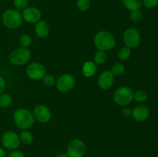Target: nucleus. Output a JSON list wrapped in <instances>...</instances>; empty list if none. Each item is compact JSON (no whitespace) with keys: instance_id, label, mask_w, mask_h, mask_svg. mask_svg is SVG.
Masks as SVG:
<instances>
[{"instance_id":"nucleus-1","label":"nucleus","mask_w":158,"mask_h":157,"mask_svg":"<svg viewBox=\"0 0 158 157\" xmlns=\"http://www.w3.org/2000/svg\"><path fill=\"white\" fill-rule=\"evenodd\" d=\"M13 120L17 128L22 130H27L33 126L35 122L32 112L25 108H19L14 112Z\"/></svg>"},{"instance_id":"nucleus-2","label":"nucleus","mask_w":158,"mask_h":157,"mask_svg":"<svg viewBox=\"0 0 158 157\" xmlns=\"http://www.w3.org/2000/svg\"><path fill=\"white\" fill-rule=\"evenodd\" d=\"M94 46L98 50L106 52L114 49L116 45V39L115 37L110 32L100 31L94 36Z\"/></svg>"},{"instance_id":"nucleus-3","label":"nucleus","mask_w":158,"mask_h":157,"mask_svg":"<svg viewBox=\"0 0 158 157\" xmlns=\"http://www.w3.org/2000/svg\"><path fill=\"white\" fill-rule=\"evenodd\" d=\"M23 16L19 11L15 9H9L3 12L2 21L3 25L9 29H17L23 23Z\"/></svg>"},{"instance_id":"nucleus-4","label":"nucleus","mask_w":158,"mask_h":157,"mask_svg":"<svg viewBox=\"0 0 158 157\" xmlns=\"http://www.w3.org/2000/svg\"><path fill=\"white\" fill-rule=\"evenodd\" d=\"M113 99L114 103L118 106H127L134 99V91L127 86H122L114 92Z\"/></svg>"},{"instance_id":"nucleus-5","label":"nucleus","mask_w":158,"mask_h":157,"mask_svg":"<svg viewBox=\"0 0 158 157\" xmlns=\"http://www.w3.org/2000/svg\"><path fill=\"white\" fill-rule=\"evenodd\" d=\"M31 58V52L28 48L19 47L14 49L9 57V62L15 66L26 64Z\"/></svg>"},{"instance_id":"nucleus-6","label":"nucleus","mask_w":158,"mask_h":157,"mask_svg":"<svg viewBox=\"0 0 158 157\" xmlns=\"http://www.w3.org/2000/svg\"><path fill=\"white\" fill-rule=\"evenodd\" d=\"M86 146L80 139H74L68 145L66 155L68 157H83L86 154Z\"/></svg>"},{"instance_id":"nucleus-7","label":"nucleus","mask_w":158,"mask_h":157,"mask_svg":"<svg viewBox=\"0 0 158 157\" xmlns=\"http://www.w3.org/2000/svg\"><path fill=\"white\" fill-rule=\"evenodd\" d=\"M19 135L14 131H7L2 136V144L6 149L15 150L20 146Z\"/></svg>"},{"instance_id":"nucleus-8","label":"nucleus","mask_w":158,"mask_h":157,"mask_svg":"<svg viewBox=\"0 0 158 157\" xmlns=\"http://www.w3.org/2000/svg\"><path fill=\"white\" fill-rule=\"evenodd\" d=\"M140 34L135 28H128L123 32V39L125 46L130 49H134L137 47L140 43Z\"/></svg>"},{"instance_id":"nucleus-9","label":"nucleus","mask_w":158,"mask_h":157,"mask_svg":"<svg viewBox=\"0 0 158 157\" xmlns=\"http://www.w3.org/2000/svg\"><path fill=\"white\" fill-rule=\"evenodd\" d=\"M76 85V79L71 74H63L57 78L56 86L60 92H68L72 90Z\"/></svg>"},{"instance_id":"nucleus-10","label":"nucleus","mask_w":158,"mask_h":157,"mask_svg":"<svg viewBox=\"0 0 158 157\" xmlns=\"http://www.w3.org/2000/svg\"><path fill=\"white\" fill-rule=\"evenodd\" d=\"M26 72L27 76L34 81L43 79L46 75V69L44 66L40 62H32L26 67Z\"/></svg>"},{"instance_id":"nucleus-11","label":"nucleus","mask_w":158,"mask_h":157,"mask_svg":"<svg viewBox=\"0 0 158 157\" xmlns=\"http://www.w3.org/2000/svg\"><path fill=\"white\" fill-rule=\"evenodd\" d=\"M34 119L41 123H46L50 120L51 112L49 108L45 105H37L32 112Z\"/></svg>"},{"instance_id":"nucleus-12","label":"nucleus","mask_w":158,"mask_h":157,"mask_svg":"<svg viewBox=\"0 0 158 157\" xmlns=\"http://www.w3.org/2000/svg\"><path fill=\"white\" fill-rule=\"evenodd\" d=\"M23 19L28 23H36L41 20L42 12L35 6H28L23 11Z\"/></svg>"},{"instance_id":"nucleus-13","label":"nucleus","mask_w":158,"mask_h":157,"mask_svg":"<svg viewBox=\"0 0 158 157\" xmlns=\"http://www.w3.org/2000/svg\"><path fill=\"white\" fill-rule=\"evenodd\" d=\"M114 75L110 70H105L100 74L97 80L99 87L103 90L110 89L114 83Z\"/></svg>"},{"instance_id":"nucleus-14","label":"nucleus","mask_w":158,"mask_h":157,"mask_svg":"<svg viewBox=\"0 0 158 157\" xmlns=\"http://www.w3.org/2000/svg\"><path fill=\"white\" fill-rule=\"evenodd\" d=\"M150 110L148 106L139 105L132 109V117L137 122H143L149 117Z\"/></svg>"},{"instance_id":"nucleus-15","label":"nucleus","mask_w":158,"mask_h":157,"mask_svg":"<svg viewBox=\"0 0 158 157\" xmlns=\"http://www.w3.org/2000/svg\"><path fill=\"white\" fill-rule=\"evenodd\" d=\"M49 25L46 20L41 19L35 23V32L38 38H46L49 33Z\"/></svg>"},{"instance_id":"nucleus-16","label":"nucleus","mask_w":158,"mask_h":157,"mask_svg":"<svg viewBox=\"0 0 158 157\" xmlns=\"http://www.w3.org/2000/svg\"><path fill=\"white\" fill-rule=\"evenodd\" d=\"M97 71V66L94 62L86 61L83 63L82 67V72L85 77H92L96 74Z\"/></svg>"},{"instance_id":"nucleus-17","label":"nucleus","mask_w":158,"mask_h":157,"mask_svg":"<svg viewBox=\"0 0 158 157\" xmlns=\"http://www.w3.org/2000/svg\"><path fill=\"white\" fill-rule=\"evenodd\" d=\"M122 2L123 6L131 12L140 10L143 6L142 0H122Z\"/></svg>"},{"instance_id":"nucleus-18","label":"nucleus","mask_w":158,"mask_h":157,"mask_svg":"<svg viewBox=\"0 0 158 157\" xmlns=\"http://www.w3.org/2000/svg\"><path fill=\"white\" fill-rule=\"evenodd\" d=\"M20 142L25 145H30L33 142L34 136L31 132L28 130H23L19 135Z\"/></svg>"},{"instance_id":"nucleus-19","label":"nucleus","mask_w":158,"mask_h":157,"mask_svg":"<svg viewBox=\"0 0 158 157\" xmlns=\"http://www.w3.org/2000/svg\"><path fill=\"white\" fill-rule=\"evenodd\" d=\"M131 55V49L128 48L127 46H123V47L120 48V50L118 51L117 53V56L118 58L121 61H126L130 58Z\"/></svg>"},{"instance_id":"nucleus-20","label":"nucleus","mask_w":158,"mask_h":157,"mask_svg":"<svg viewBox=\"0 0 158 157\" xmlns=\"http://www.w3.org/2000/svg\"><path fill=\"white\" fill-rule=\"evenodd\" d=\"M12 97L8 93L0 94V108H7L12 104Z\"/></svg>"},{"instance_id":"nucleus-21","label":"nucleus","mask_w":158,"mask_h":157,"mask_svg":"<svg viewBox=\"0 0 158 157\" xmlns=\"http://www.w3.org/2000/svg\"><path fill=\"white\" fill-rule=\"evenodd\" d=\"M94 62L97 65H102L103 63L106 62V58H107V55H106V52L103 51L98 50L94 55Z\"/></svg>"},{"instance_id":"nucleus-22","label":"nucleus","mask_w":158,"mask_h":157,"mask_svg":"<svg viewBox=\"0 0 158 157\" xmlns=\"http://www.w3.org/2000/svg\"><path fill=\"white\" fill-rule=\"evenodd\" d=\"M110 71L114 76H118V75H122L125 72V66L123 63H115L111 67Z\"/></svg>"},{"instance_id":"nucleus-23","label":"nucleus","mask_w":158,"mask_h":157,"mask_svg":"<svg viewBox=\"0 0 158 157\" xmlns=\"http://www.w3.org/2000/svg\"><path fill=\"white\" fill-rule=\"evenodd\" d=\"M148 97V93L143 90H137L134 92V99L137 103H144Z\"/></svg>"},{"instance_id":"nucleus-24","label":"nucleus","mask_w":158,"mask_h":157,"mask_svg":"<svg viewBox=\"0 0 158 157\" xmlns=\"http://www.w3.org/2000/svg\"><path fill=\"white\" fill-rule=\"evenodd\" d=\"M90 6V0H77V8L80 12H86L89 10Z\"/></svg>"},{"instance_id":"nucleus-25","label":"nucleus","mask_w":158,"mask_h":157,"mask_svg":"<svg viewBox=\"0 0 158 157\" xmlns=\"http://www.w3.org/2000/svg\"><path fill=\"white\" fill-rule=\"evenodd\" d=\"M13 6L16 10L23 11L29 6V0H13Z\"/></svg>"},{"instance_id":"nucleus-26","label":"nucleus","mask_w":158,"mask_h":157,"mask_svg":"<svg viewBox=\"0 0 158 157\" xmlns=\"http://www.w3.org/2000/svg\"><path fill=\"white\" fill-rule=\"evenodd\" d=\"M32 43V38L28 34H23L19 38V44L21 47L27 48Z\"/></svg>"},{"instance_id":"nucleus-27","label":"nucleus","mask_w":158,"mask_h":157,"mask_svg":"<svg viewBox=\"0 0 158 157\" xmlns=\"http://www.w3.org/2000/svg\"><path fill=\"white\" fill-rule=\"evenodd\" d=\"M42 80L43 82V84L46 86H48V87H51L56 83L55 77L52 75H50V74H46Z\"/></svg>"},{"instance_id":"nucleus-28","label":"nucleus","mask_w":158,"mask_h":157,"mask_svg":"<svg viewBox=\"0 0 158 157\" xmlns=\"http://www.w3.org/2000/svg\"><path fill=\"white\" fill-rule=\"evenodd\" d=\"M142 18H143V15H142L141 12H140V10L131 12V14H130V18H131V20L133 22H140L142 20Z\"/></svg>"},{"instance_id":"nucleus-29","label":"nucleus","mask_w":158,"mask_h":157,"mask_svg":"<svg viewBox=\"0 0 158 157\" xmlns=\"http://www.w3.org/2000/svg\"><path fill=\"white\" fill-rule=\"evenodd\" d=\"M142 4L148 9H154L158 6V0H142Z\"/></svg>"},{"instance_id":"nucleus-30","label":"nucleus","mask_w":158,"mask_h":157,"mask_svg":"<svg viewBox=\"0 0 158 157\" xmlns=\"http://www.w3.org/2000/svg\"><path fill=\"white\" fill-rule=\"evenodd\" d=\"M8 157H25L24 154L21 152V151L19 150H12L9 153Z\"/></svg>"},{"instance_id":"nucleus-31","label":"nucleus","mask_w":158,"mask_h":157,"mask_svg":"<svg viewBox=\"0 0 158 157\" xmlns=\"http://www.w3.org/2000/svg\"><path fill=\"white\" fill-rule=\"evenodd\" d=\"M122 115L126 118H129V117L132 116V109H129V108H125L122 111Z\"/></svg>"},{"instance_id":"nucleus-32","label":"nucleus","mask_w":158,"mask_h":157,"mask_svg":"<svg viewBox=\"0 0 158 157\" xmlns=\"http://www.w3.org/2000/svg\"><path fill=\"white\" fill-rule=\"evenodd\" d=\"M6 81H5L4 78L0 75V94L3 93L5 89H6Z\"/></svg>"},{"instance_id":"nucleus-33","label":"nucleus","mask_w":158,"mask_h":157,"mask_svg":"<svg viewBox=\"0 0 158 157\" xmlns=\"http://www.w3.org/2000/svg\"><path fill=\"white\" fill-rule=\"evenodd\" d=\"M0 157H6V152L2 147H0Z\"/></svg>"},{"instance_id":"nucleus-34","label":"nucleus","mask_w":158,"mask_h":157,"mask_svg":"<svg viewBox=\"0 0 158 157\" xmlns=\"http://www.w3.org/2000/svg\"><path fill=\"white\" fill-rule=\"evenodd\" d=\"M56 157H68V155H66V153H60Z\"/></svg>"}]
</instances>
